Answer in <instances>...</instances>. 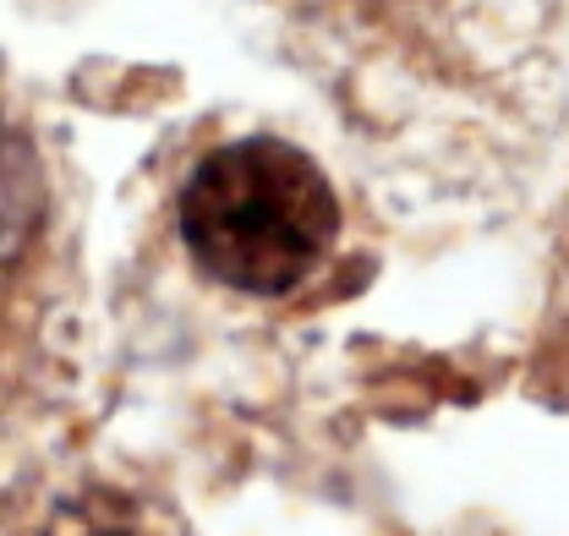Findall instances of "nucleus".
I'll use <instances>...</instances> for the list:
<instances>
[{
  "instance_id": "1",
  "label": "nucleus",
  "mask_w": 569,
  "mask_h": 536,
  "mask_svg": "<svg viewBox=\"0 0 569 536\" xmlns=\"http://www.w3.org/2000/svg\"><path fill=\"white\" fill-rule=\"evenodd\" d=\"M340 236L335 181L284 137H236L181 187V247L241 296L301 290Z\"/></svg>"
},
{
  "instance_id": "2",
  "label": "nucleus",
  "mask_w": 569,
  "mask_h": 536,
  "mask_svg": "<svg viewBox=\"0 0 569 536\" xmlns=\"http://www.w3.org/2000/svg\"><path fill=\"white\" fill-rule=\"evenodd\" d=\"M0 198H6V137H0ZM6 208V202H0Z\"/></svg>"
}]
</instances>
